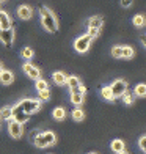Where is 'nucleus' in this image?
Listing matches in <instances>:
<instances>
[{
    "instance_id": "1",
    "label": "nucleus",
    "mask_w": 146,
    "mask_h": 154,
    "mask_svg": "<svg viewBox=\"0 0 146 154\" xmlns=\"http://www.w3.org/2000/svg\"><path fill=\"white\" fill-rule=\"evenodd\" d=\"M39 13H41V24H43L44 29L50 33H57L58 32V20L53 16V13L49 8H46V6H41Z\"/></svg>"
},
{
    "instance_id": "2",
    "label": "nucleus",
    "mask_w": 146,
    "mask_h": 154,
    "mask_svg": "<svg viewBox=\"0 0 146 154\" xmlns=\"http://www.w3.org/2000/svg\"><path fill=\"white\" fill-rule=\"evenodd\" d=\"M16 106L22 112H25L27 115H32V113H35V112H38L41 109V101L39 99H22L19 104H16Z\"/></svg>"
},
{
    "instance_id": "3",
    "label": "nucleus",
    "mask_w": 146,
    "mask_h": 154,
    "mask_svg": "<svg viewBox=\"0 0 146 154\" xmlns=\"http://www.w3.org/2000/svg\"><path fill=\"white\" fill-rule=\"evenodd\" d=\"M102 24H104V19H102L101 16H93L91 19L88 20V33H87V35H88L91 39H94L97 35H99Z\"/></svg>"
},
{
    "instance_id": "4",
    "label": "nucleus",
    "mask_w": 146,
    "mask_h": 154,
    "mask_svg": "<svg viewBox=\"0 0 146 154\" xmlns=\"http://www.w3.org/2000/svg\"><path fill=\"white\" fill-rule=\"evenodd\" d=\"M90 46H91V38H90L88 35H82V36H79L74 41V49L79 54H85L90 49Z\"/></svg>"
},
{
    "instance_id": "5",
    "label": "nucleus",
    "mask_w": 146,
    "mask_h": 154,
    "mask_svg": "<svg viewBox=\"0 0 146 154\" xmlns=\"http://www.w3.org/2000/svg\"><path fill=\"white\" fill-rule=\"evenodd\" d=\"M108 87H110V90H112L113 97H121L124 93L127 91V82H126V80H123V79L115 80L112 85H108Z\"/></svg>"
},
{
    "instance_id": "6",
    "label": "nucleus",
    "mask_w": 146,
    "mask_h": 154,
    "mask_svg": "<svg viewBox=\"0 0 146 154\" xmlns=\"http://www.w3.org/2000/svg\"><path fill=\"white\" fill-rule=\"evenodd\" d=\"M0 41L3 43L5 47H11L13 46V41H14V29L10 27V29L0 30Z\"/></svg>"
},
{
    "instance_id": "7",
    "label": "nucleus",
    "mask_w": 146,
    "mask_h": 154,
    "mask_svg": "<svg viewBox=\"0 0 146 154\" xmlns=\"http://www.w3.org/2000/svg\"><path fill=\"white\" fill-rule=\"evenodd\" d=\"M8 132H10V135L13 138H20L22 137V132H24V128H22V124L14 121V120H10L8 121Z\"/></svg>"
},
{
    "instance_id": "8",
    "label": "nucleus",
    "mask_w": 146,
    "mask_h": 154,
    "mask_svg": "<svg viewBox=\"0 0 146 154\" xmlns=\"http://www.w3.org/2000/svg\"><path fill=\"white\" fill-rule=\"evenodd\" d=\"M24 72L30 77V79H33V80H38V79H41V72H39V69L35 66V65H32V63H24Z\"/></svg>"
},
{
    "instance_id": "9",
    "label": "nucleus",
    "mask_w": 146,
    "mask_h": 154,
    "mask_svg": "<svg viewBox=\"0 0 146 154\" xmlns=\"http://www.w3.org/2000/svg\"><path fill=\"white\" fill-rule=\"evenodd\" d=\"M11 120H14V121L20 123V124H24V123H27V121L30 120V115H27L25 112H22L17 106H14V107H13V116H11Z\"/></svg>"
},
{
    "instance_id": "10",
    "label": "nucleus",
    "mask_w": 146,
    "mask_h": 154,
    "mask_svg": "<svg viewBox=\"0 0 146 154\" xmlns=\"http://www.w3.org/2000/svg\"><path fill=\"white\" fill-rule=\"evenodd\" d=\"M32 14H33V10L30 8V6H27V5H22V6H19V8H17V16L20 19H24V20L30 19Z\"/></svg>"
},
{
    "instance_id": "11",
    "label": "nucleus",
    "mask_w": 146,
    "mask_h": 154,
    "mask_svg": "<svg viewBox=\"0 0 146 154\" xmlns=\"http://www.w3.org/2000/svg\"><path fill=\"white\" fill-rule=\"evenodd\" d=\"M10 27H11V19L8 16V13L0 10V30L10 29Z\"/></svg>"
},
{
    "instance_id": "12",
    "label": "nucleus",
    "mask_w": 146,
    "mask_h": 154,
    "mask_svg": "<svg viewBox=\"0 0 146 154\" xmlns=\"http://www.w3.org/2000/svg\"><path fill=\"white\" fill-rule=\"evenodd\" d=\"M13 80H14V74H13L11 71H3L0 72V82L3 83V85H10V83H13Z\"/></svg>"
},
{
    "instance_id": "13",
    "label": "nucleus",
    "mask_w": 146,
    "mask_h": 154,
    "mask_svg": "<svg viewBox=\"0 0 146 154\" xmlns=\"http://www.w3.org/2000/svg\"><path fill=\"white\" fill-rule=\"evenodd\" d=\"M110 148H112V151H113V152H116V154H118V152H123L124 149H126V145H124L123 140L116 138V140H113V142H112Z\"/></svg>"
},
{
    "instance_id": "14",
    "label": "nucleus",
    "mask_w": 146,
    "mask_h": 154,
    "mask_svg": "<svg viewBox=\"0 0 146 154\" xmlns=\"http://www.w3.org/2000/svg\"><path fill=\"white\" fill-rule=\"evenodd\" d=\"M53 82L57 83V85H66V79H68V75L65 72H61V71H57V72H53Z\"/></svg>"
},
{
    "instance_id": "15",
    "label": "nucleus",
    "mask_w": 146,
    "mask_h": 154,
    "mask_svg": "<svg viewBox=\"0 0 146 154\" xmlns=\"http://www.w3.org/2000/svg\"><path fill=\"white\" fill-rule=\"evenodd\" d=\"M66 85L69 87V90H74L75 87H79V85H80V79H79V77H75V75H68Z\"/></svg>"
},
{
    "instance_id": "16",
    "label": "nucleus",
    "mask_w": 146,
    "mask_h": 154,
    "mask_svg": "<svg viewBox=\"0 0 146 154\" xmlns=\"http://www.w3.org/2000/svg\"><path fill=\"white\" fill-rule=\"evenodd\" d=\"M13 116V107H3L0 110V120H5V121H10Z\"/></svg>"
},
{
    "instance_id": "17",
    "label": "nucleus",
    "mask_w": 146,
    "mask_h": 154,
    "mask_svg": "<svg viewBox=\"0 0 146 154\" xmlns=\"http://www.w3.org/2000/svg\"><path fill=\"white\" fill-rule=\"evenodd\" d=\"M43 135H44V140H46L47 146H50V145H55V142H57V135H55L52 131L43 132Z\"/></svg>"
},
{
    "instance_id": "18",
    "label": "nucleus",
    "mask_w": 146,
    "mask_h": 154,
    "mask_svg": "<svg viewBox=\"0 0 146 154\" xmlns=\"http://www.w3.org/2000/svg\"><path fill=\"white\" fill-rule=\"evenodd\" d=\"M101 96H102V99H105V101H113L115 97L112 94V90H110V87H102L101 88Z\"/></svg>"
},
{
    "instance_id": "19",
    "label": "nucleus",
    "mask_w": 146,
    "mask_h": 154,
    "mask_svg": "<svg viewBox=\"0 0 146 154\" xmlns=\"http://www.w3.org/2000/svg\"><path fill=\"white\" fill-rule=\"evenodd\" d=\"M53 118L57 121H63L65 120V116H66V112H65V109L63 107H57V109H53Z\"/></svg>"
},
{
    "instance_id": "20",
    "label": "nucleus",
    "mask_w": 146,
    "mask_h": 154,
    "mask_svg": "<svg viewBox=\"0 0 146 154\" xmlns=\"http://www.w3.org/2000/svg\"><path fill=\"white\" fill-rule=\"evenodd\" d=\"M33 143H35V146H36V148H46V146H47L46 140H44V135L39 134V132H38V135L33 138Z\"/></svg>"
},
{
    "instance_id": "21",
    "label": "nucleus",
    "mask_w": 146,
    "mask_h": 154,
    "mask_svg": "<svg viewBox=\"0 0 146 154\" xmlns=\"http://www.w3.org/2000/svg\"><path fill=\"white\" fill-rule=\"evenodd\" d=\"M135 55L134 47L130 46H123V54H121V58H132Z\"/></svg>"
},
{
    "instance_id": "22",
    "label": "nucleus",
    "mask_w": 146,
    "mask_h": 154,
    "mask_svg": "<svg viewBox=\"0 0 146 154\" xmlns=\"http://www.w3.org/2000/svg\"><path fill=\"white\" fill-rule=\"evenodd\" d=\"M71 115L74 118V121H82L83 118H85V112H83L82 109H74Z\"/></svg>"
},
{
    "instance_id": "23",
    "label": "nucleus",
    "mask_w": 146,
    "mask_h": 154,
    "mask_svg": "<svg viewBox=\"0 0 146 154\" xmlns=\"http://www.w3.org/2000/svg\"><path fill=\"white\" fill-rule=\"evenodd\" d=\"M135 96H138V97H144L146 96V85L144 83H138V85H135Z\"/></svg>"
},
{
    "instance_id": "24",
    "label": "nucleus",
    "mask_w": 146,
    "mask_h": 154,
    "mask_svg": "<svg viewBox=\"0 0 146 154\" xmlns=\"http://www.w3.org/2000/svg\"><path fill=\"white\" fill-rule=\"evenodd\" d=\"M83 96L85 94H79V93H71V102L74 106H80L83 102Z\"/></svg>"
},
{
    "instance_id": "25",
    "label": "nucleus",
    "mask_w": 146,
    "mask_h": 154,
    "mask_svg": "<svg viewBox=\"0 0 146 154\" xmlns=\"http://www.w3.org/2000/svg\"><path fill=\"white\" fill-rule=\"evenodd\" d=\"M38 99L43 102V101H49L50 99V90H43V91H38Z\"/></svg>"
},
{
    "instance_id": "26",
    "label": "nucleus",
    "mask_w": 146,
    "mask_h": 154,
    "mask_svg": "<svg viewBox=\"0 0 146 154\" xmlns=\"http://www.w3.org/2000/svg\"><path fill=\"white\" fill-rule=\"evenodd\" d=\"M35 87H36V91H43V90H47V88H49V83H47L44 79H38V80H36V85H35Z\"/></svg>"
},
{
    "instance_id": "27",
    "label": "nucleus",
    "mask_w": 146,
    "mask_h": 154,
    "mask_svg": "<svg viewBox=\"0 0 146 154\" xmlns=\"http://www.w3.org/2000/svg\"><path fill=\"white\" fill-rule=\"evenodd\" d=\"M132 22H134L135 27H138V29H140V27L144 25V16H143V14H137L134 19H132Z\"/></svg>"
},
{
    "instance_id": "28",
    "label": "nucleus",
    "mask_w": 146,
    "mask_h": 154,
    "mask_svg": "<svg viewBox=\"0 0 146 154\" xmlns=\"http://www.w3.org/2000/svg\"><path fill=\"white\" fill-rule=\"evenodd\" d=\"M121 97H123V102L126 104V106H130V104L134 102V96H132L129 91H126V93H124Z\"/></svg>"
},
{
    "instance_id": "29",
    "label": "nucleus",
    "mask_w": 146,
    "mask_h": 154,
    "mask_svg": "<svg viewBox=\"0 0 146 154\" xmlns=\"http://www.w3.org/2000/svg\"><path fill=\"white\" fill-rule=\"evenodd\" d=\"M22 57H24L25 60H30V58L33 57V49H32V47H24V49H22Z\"/></svg>"
},
{
    "instance_id": "30",
    "label": "nucleus",
    "mask_w": 146,
    "mask_h": 154,
    "mask_svg": "<svg viewBox=\"0 0 146 154\" xmlns=\"http://www.w3.org/2000/svg\"><path fill=\"white\" fill-rule=\"evenodd\" d=\"M121 54H123V46H115V47L112 49L113 58H121Z\"/></svg>"
},
{
    "instance_id": "31",
    "label": "nucleus",
    "mask_w": 146,
    "mask_h": 154,
    "mask_svg": "<svg viewBox=\"0 0 146 154\" xmlns=\"http://www.w3.org/2000/svg\"><path fill=\"white\" fill-rule=\"evenodd\" d=\"M69 91H71V93H79V94H85V93H87V88L80 83L79 87H75L74 90H69Z\"/></svg>"
},
{
    "instance_id": "32",
    "label": "nucleus",
    "mask_w": 146,
    "mask_h": 154,
    "mask_svg": "<svg viewBox=\"0 0 146 154\" xmlns=\"http://www.w3.org/2000/svg\"><path fill=\"white\" fill-rule=\"evenodd\" d=\"M138 145H140V149H141V151H146V137H144V135L140 137V140H138Z\"/></svg>"
},
{
    "instance_id": "33",
    "label": "nucleus",
    "mask_w": 146,
    "mask_h": 154,
    "mask_svg": "<svg viewBox=\"0 0 146 154\" xmlns=\"http://www.w3.org/2000/svg\"><path fill=\"white\" fill-rule=\"evenodd\" d=\"M121 5L124 6V8H129V6L132 5V0H121Z\"/></svg>"
},
{
    "instance_id": "34",
    "label": "nucleus",
    "mask_w": 146,
    "mask_h": 154,
    "mask_svg": "<svg viewBox=\"0 0 146 154\" xmlns=\"http://www.w3.org/2000/svg\"><path fill=\"white\" fill-rule=\"evenodd\" d=\"M36 135H38V132H36V131H33V132H32V134H30V138L33 140V138H35V137H36Z\"/></svg>"
},
{
    "instance_id": "35",
    "label": "nucleus",
    "mask_w": 146,
    "mask_h": 154,
    "mask_svg": "<svg viewBox=\"0 0 146 154\" xmlns=\"http://www.w3.org/2000/svg\"><path fill=\"white\" fill-rule=\"evenodd\" d=\"M2 71H3V65L0 63V72H2Z\"/></svg>"
},
{
    "instance_id": "36",
    "label": "nucleus",
    "mask_w": 146,
    "mask_h": 154,
    "mask_svg": "<svg viewBox=\"0 0 146 154\" xmlns=\"http://www.w3.org/2000/svg\"><path fill=\"white\" fill-rule=\"evenodd\" d=\"M118 154H129V152H126V149H124L123 152H118Z\"/></svg>"
},
{
    "instance_id": "37",
    "label": "nucleus",
    "mask_w": 146,
    "mask_h": 154,
    "mask_svg": "<svg viewBox=\"0 0 146 154\" xmlns=\"http://www.w3.org/2000/svg\"><path fill=\"white\" fill-rule=\"evenodd\" d=\"M88 154H97V152H88Z\"/></svg>"
},
{
    "instance_id": "38",
    "label": "nucleus",
    "mask_w": 146,
    "mask_h": 154,
    "mask_svg": "<svg viewBox=\"0 0 146 154\" xmlns=\"http://www.w3.org/2000/svg\"><path fill=\"white\" fill-rule=\"evenodd\" d=\"M0 2H5V0H0Z\"/></svg>"
}]
</instances>
